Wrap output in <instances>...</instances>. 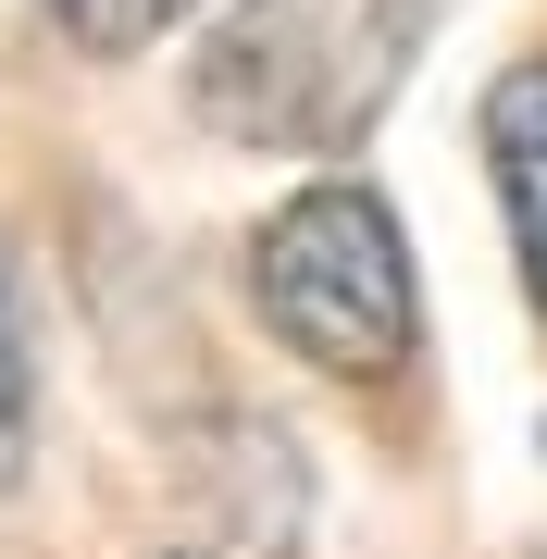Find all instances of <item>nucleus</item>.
<instances>
[{
  "mask_svg": "<svg viewBox=\"0 0 547 559\" xmlns=\"http://www.w3.org/2000/svg\"><path fill=\"white\" fill-rule=\"evenodd\" d=\"M38 13L62 25L75 50H100V62H124V50H150V38H175L200 0H38Z\"/></svg>",
  "mask_w": 547,
  "mask_h": 559,
  "instance_id": "39448f33",
  "label": "nucleus"
},
{
  "mask_svg": "<svg viewBox=\"0 0 547 559\" xmlns=\"http://www.w3.org/2000/svg\"><path fill=\"white\" fill-rule=\"evenodd\" d=\"M311 522V473L274 423H224L212 436V535H187L163 559H299Z\"/></svg>",
  "mask_w": 547,
  "mask_h": 559,
  "instance_id": "7ed1b4c3",
  "label": "nucleus"
},
{
  "mask_svg": "<svg viewBox=\"0 0 547 559\" xmlns=\"http://www.w3.org/2000/svg\"><path fill=\"white\" fill-rule=\"evenodd\" d=\"M436 0H237L187 62V100L237 150H348L399 100Z\"/></svg>",
  "mask_w": 547,
  "mask_h": 559,
  "instance_id": "f257e3e1",
  "label": "nucleus"
},
{
  "mask_svg": "<svg viewBox=\"0 0 547 559\" xmlns=\"http://www.w3.org/2000/svg\"><path fill=\"white\" fill-rule=\"evenodd\" d=\"M25 423H38V385H25V323H13V286H0V485L25 473Z\"/></svg>",
  "mask_w": 547,
  "mask_h": 559,
  "instance_id": "423d86ee",
  "label": "nucleus"
},
{
  "mask_svg": "<svg viewBox=\"0 0 547 559\" xmlns=\"http://www.w3.org/2000/svg\"><path fill=\"white\" fill-rule=\"evenodd\" d=\"M486 175H498V212H510V261H523V286L547 311V50H523L486 87Z\"/></svg>",
  "mask_w": 547,
  "mask_h": 559,
  "instance_id": "20e7f679",
  "label": "nucleus"
},
{
  "mask_svg": "<svg viewBox=\"0 0 547 559\" xmlns=\"http://www.w3.org/2000/svg\"><path fill=\"white\" fill-rule=\"evenodd\" d=\"M249 299H262L274 348H299L324 385H399L424 348V274L385 212V187L324 175L299 187L262 237H249Z\"/></svg>",
  "mask_w": 547,
  "mask_h": 559,
  "instance_id": "f03ea898",
  "label": "nucleus"
}]
</instances>
